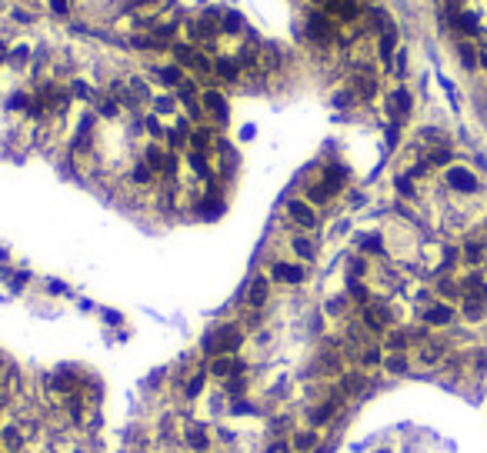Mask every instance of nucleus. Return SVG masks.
<instances>
[{"label": "nucleus", "mask_w": 487, "mask_h": 453, "mask_svg": "<svg viewBox=\"0 0 487 453\" xmlns=\"http://www.w3.org/2000/svg\"><path fill=\"white\" fill-rule=\"evenodd\" d=\"M244 337H247L244 323L237 320L214 323L211 330L204 333V340H200V354H204V360L207 357H221V354H237L244 347Z\"/></svg>", "instance_id": "nucleus-1"}, {"label": "nucleus", "mask_w": 487, "mask_h": 453, "mask_svg": "<svg viewBox=\"0 0 487 453\" xmlns=\"http://www.w3.org/2000/svg\"><path fill=\"white\" fill-rule=\"evenodd\" d=\"M221 7H207L204 13H194L187 23H184V40L194 47H204V44H214L221 33Z\"/></svg>", "instance_id": "nucleus-2"}, {"label": "nucleus", "mask_w": 487, "mask_h": 453, "mask_svg": "<svg viewBox=\"0 0 487 453\" xmlns=\"http://www.w3.org/2000/svg\"><path fill=\"white\" fill-rule=\"evenodd\" d=\"M304 37H307L314 47H334V44H341V23L334 21L331 13H324V11H310L307 13V21H304Z\"/></svg>", "instance_id": "nucleus-3"}, {"label": "nucleus", "mask_w": 487, "mask_h": 453, "mask_svg": "<svg viewBox=\"0 0 487 453\" xmlns=\"http://www.w3.org/2000/svg\"><path fill=\"white\" fill-rule=\"evenodd\" d=\"M444 187L451 190V194H457V197H474V194H481V177L471 167L451 164L444 170Z\"/></svg>", "instance_id": "nucleus-4"}, {"label": "nucleus", "mask_w": 487, "mask_h": 453, "mask_svg": "<svg viewBox=\"0 0 487 453\" xmlns=\"http://www.w3.org/2000/svg\"><path fill=\"white\" fill-rule=\"evenodd\" d=\"M284 213H288V220L297 227V230L310 233V230H317L321 227V211L310 203V200L304 197H290L288 203H284Z\"/></svg>", "instance_id": "nucleus-5"}, {"label": "nucleus", "mask_w": 487, "mask_h": 453, "mask_svg": "<svg viewBox=\"0 0 487 453\" xmlns=\"http://www.w3.org/2000/svg\"><path fill=\"white\" fill-rule=\"evenodd\" d=\"M200 107H204L207 121H211L217 130L227 127V121H231V104H227V97H224L221 87H204L200 90Z\"/></svg>", "instance_id": "nucleus-6"}, {"label": "nucleus", "mask_w": 487, "mask_h": 453, "mask_svg": "<svg viewBox=\"0 0 487 453\" xmlns=\"http://www.w3.org/2000/svg\"><path fill=\"white\" fill-rule=\"evenodd\" d=\"M454 320H457V310H454V303H447V300H427L421 307V323L431 327V330L451 327Z\"/></svg>", "instance_id": "nucleus-7"}, {"label": "nucleus", "mask_w": 487, "mask_h": 453, "mask_svg": "<svg viewBox=\"0 0 487 453\" xmlns=\"http://www.w3.org/2000/svg\"><path fill=\"white\" fill-rule=\"evenodd\" d=\"M270 280L274 284H288V287H300L307 280V264L300 260H270Z\"/></svg>", "instance_id": "nucleus-8"}, {"label": "nucleus", "mask_w": 487, "mask_h": 453, "mask_svg": "<svg viewBox=\"0 0 487 453\" xmlns=\"http://www.w3.org/2000/svg\"><path fill=\"white\" fill-rule=\"evenodd\" d=\"M207 374L211 380H231V376H241L247 374V364H244L237 354H221V357H207Z\"/></svg>", "instance_id": "nucleus-9"}, {"label": "nucleus", "mask_w": 487, "mask_h": 453, "mask_svg": "<svg viewBox=\"0 0 487 453\" xmlns=\"http://www.w3.org/2000/svg\"><path fill=\"white\" fill-rule=\"evenodd\" d=\"M270 276L267 274H254L251 280H247V287H244V303H247V310H264L267 303H270Z\"/></svg>", "instance_id": "nucleus-10"}, {"label": "nucleus", "mask_w": 487, "mask_h": 453, "mask_svg": "<svg viewBox=\"0 0 487 453\" xmlns=\"http://www.w3.org/2000/svg\"><path fill=\"white\" fill-rule=\"evenodd\" d=\"M211 74H214L217 84H231V87H237V84L244 80V70H241V64H237V57L234 54L211 57Z\"/></svg>", "instance_id": "nucleus-11"}, {"label": "nucleus", "mask_w": 487, "mask_h": 453, "mask_svg": "<svg viewBox=\"0 0 487 453\" xmlns=\"http://www.w3.org/2000/svg\"><path fill=\"white\" fill-rule=\"evenodd\" d=\"M324 13H331L337 23H357L364 17V4L361 0H324Z\"/></svg>", "instance_id": "nucleus-12"}, {"label": "nucleus", "mask_w": 487, "mask_h": 453, "mask_svg": "<svg viewBox=\"0 0 487 453\" xmlns=\"http://www.w3.org/2000/svg\"><path fill=\"white\" fill-rule=\"evenodd\" d=\"M384 107H388V117L394 123H404L410 117V113H414V94H410L407 87H394L388 94V104H384Z\"/></svg>", "instance_id": "nucleus-13"}, {"label": "nucleus", "mask_w": 487, "mask_h": 453, "mask_svg": "<svg viewBox=\"0 0 487 453\" xmlns=\"http://www.w3.org/2000/svg\"><path fill=\"white\" fill-rule=\"evenodd\" d=\"M341 407H344V393H341V390H334V397L321 400V403H317V407H314V410L307 413L310 427H314V430H321V427H327V423H331L334 417L341 413Z\"/></svg>", "instance_id": "nucleus-14"}, {"label": "nucleus", "mask_w": 487, "mask_h": 453, "mask_svg": "<svg viewBox=\"0 0 487 453\" xmlns=\"http://www.w3.org/2000/svg\"><path fill=\"white\" fill-rule=\"evenodd\" d=\"M184 77H187V70L177 64H154L151 67V80H157V87H164V90H174L184 84Z\"/></svg>", "instance_id": "nucleus-15"}, {"label": "nucleus", "mask_w": 487, "mask_h": 453, "mask_svg": "<svg viewBox=\"0 0 487 453\" xmlns=\"http://www.w3.org/2000/svg\"><path fill=\"white\" fill-rule=\"evenodd\" d=\"M454 54H457V64L464 67L467 74L481 70V47H477V40H464V37H457V40H454Z\"/></svg>", "instance_id": "nucleus-16"}, {"label": "nucleus", "mask_w": 487, "mask_h": 453, "mask_svg": "<svg viewBox=\"0 0 487 453\" xmlns=\"http://www.w3.org/2000/svg\"><path fill=\"white\" fill-rule=\"evenodd\" d=\"M398 40H400L398 27H388L384 33H377V60L384 64V70H390V67H394V54H398Z\"/></svg>", "instance_id": "nucleus-17"}, {"label": "nucleus", "mask_w": 487, "mask_h": 453, "mask_svg": "<svg viewBox=\"0 0 487 453\" xmlns=\"http://www.w3.org/2000/svg\"><path fill=\"white\" fill-rule=\"evenodd\" d=\"M0 447H4V453L27 450V433H23L21 423H4V427H0Z\"/></svg>", "instance_id": "nucleus-18"}, {"label": "nucleus", "mask_w": 487, "mask_h": 453, "mask_svg": "<svg viewBox=\"0 0 487 453\" xmlns=\"http://www.w3.org/2000/svg\"><path fill=\"white\" fill-rule=\"evenodd\" d=\"M288 247H290V254L297 257L300 264H310V260H317V243L310 240L307 233H294L288 240Z\"/></svg>", "instance_id": "nucleus-19"}, {"label": "nucleus", "mask_w": 487, "mask_h": 453, "mask_svg": "<svg viewBox=\"0 0 487 453\" xmlns=\"http://www.w3.org/2000/svg\"><path fill=\"white\" fill-rule=\"evenodd\" d=\"M184 443H187V450H194V453H207L214 447V440H211V430H204V427H184Z\"/></svg>", "instance_id": "nucleus-20"}, {"label": "nucleus", "mask_w": 487, "mask_h": 453, "mask_svg": "<svg viewBox=\"0 0 487 453\" xmlns=\"http://www.w3.org/2000/svg\"><path fill=\"white\" fill-rule=\"evenodd\" d=\"M467 323H481L487 320V300H477V297H461V310H457Z\"/></svg>", "instance_id": "nucleus-21"}, {"label": "nucleus", "mask_w": 487, "mask_h": 453, "mask_svg": "<svg viewBox=\"0 0 487 453\" xmlns=\"http://www.w3.org/2000/svg\"><path fill=\"white\" fill-rule=\"evenodd\" d=\"M207 380H211V374H207V364H200L194 374L184 380V397L187 400H197L200 393H204V387H207Z\"/></svg>", "instance_id": "nucleus-22"}, {"label": "nucleus", "mask_w": 487, "mask_h": 453, "mask_svg": "<svg viewBox=\"0 0 487 453\" xmlns=\"http://www.w3.org/2000/svg\"><path fill=\"white\" fill-rule=\"evenodd\" d=\"M487 257V240H464L461 243V264L481 267Z\"/></svg>", "instance_id": "nucleus-23"}, {"label": "nucleus", "mask_w": 487, "mask_h": 453, "mask_svg": "<svg viewBox=\"0 0 487 453\" xmlns=\"http://www.w3.org/2000/svg\"><path fill=\"white\" fill-rule=\"evenodd\" d=\"M304 200H310L314 207H327V203H331V200H337V197H334L331 187H327V184L317 177V180H310L307 187H304Z\"/></svg>", "instance_id": "nucleus-24"}, {"label": "nucleus", "mask_w": 487, "mask_h": 453, "mask_svg": "<svg viewBox=\"0 0 487 453\" xmlns=\"http://www.w3.org/2000/svg\"><path fill=\"white\" fill-rule=\"evenodd\" d=\"M317 447H321V433L314 430V427L310 430H297L290 437V450L294 453H314Z\"/></svg>", "instance_id": "nucleus-25"}, {"label": "nucleus", "mask_w": 487, "mask_h": 453, "mask_svg": "<svg viewBox=\"0 0 487 453\" xmlns=\"http://www.w3.org/2000/svg\"><path fill=\"white\" fill-rule=\"evenodd\" d=\"M151 111H154L157 117H177V113H180L177 94H154V100H151Z\"/></svg>", "instance_id": "nucleus-26"}, {"label": "nucleus", "mask_w": 487, "mask_h": 453, "mask_svg": "<svg viewBox=\"0 0 487 453\" xmlns=\"http://www.w3.org/2000/svg\"><path fill=\"white\" fill-rule=\"evenodd\" d=\"M444 354H447V343H441V340H427L421 343V350H417V360L421 364H427V367H434V364H441L444 360Z\"/></svg>", "instance_id": "nucleus-27"}, {"label": "nucleus", "mask_w": 487, "mask_h": 453, "mask_svg": "<svg viewBox=\"0 0 487 453\" xmlns=\"http://www.w3.org/2000/svg\"><path fill=\"white\" fill-rule=\"evenodd\" d=\"M367 390V376L361 370H351V374H341V393L344 397H357Z\"/></svg>", "instance_id": "nucleus-28"}, {"label": "nucleus", "mask_w": 487, "mask_h": 453, "mask_svg": "<svg viewBox=\"0 0 487 453\" xmlns=\"http://www.w3.org/2000/svg\"><path fill=\"white\" fill-rule=\"evenodd\" d=\"M31 60H33L31 44H17V47H11V54H7V67H11V70H27Z\"/></svg>", "instance_id": "nucleus-29"}, {"label": "nucleus", "mask_w": 487, "mask_h": 453, "mask_svg": "<svg viewBox=\"0 0 487 453\" xmlns=\"http://www.w3.org/2000/svg\"><path fill=\"white\" fill-rule=\"evenodd\" d=\"M141 127H144V130H147V137H151V140H160V144H164L167 127H164V121H160V117H157L154 111H151V113H144V117H141Z\"/></svg>", "instance_id": "nucleus-30"}, {"label": "nucleus", "mask_w": 487, "mask_h": 453, "mask_svg": "<svg viewBox=\"0 0 487 453\" xmlns=\"http://www.w3.org/2000/svg\"><path fill=\"white\" fill-rule=\"evenodd\" d=\"M221 33L224 37H241L244 33V17L237 11H224L221 13Z\"/></svg>", "instance_id": "nucleus-31"}, {"label": "nucleus", "mask_w": 487, "mask_h": 453, "mask_svg": "<svg viewBox=\"0 0 487 453\" xmlns=\"http://www.w3.org/2000/svg\"><path fill=\"white\" fill-rule=\"evenodd\" d=\"M357 247H361V254L384 257V237H381V233H361V237H357Z\"/></svg>", "instance_id": "nucleus-32"}, {"label": "nucleus", "mask_w": 487, "mask_h": 453, "mask_svg": "<svg viewBox=\"0 0 487 453\" xmlns=\"http://www.w3.org/2000/svg\"><path fill=\"white\" fill-rule=\"evenodd\" d=\"M394 190H398L404 200H417V180L410 177V174H398V177H394Z\"/></svg>", "instance_id": "nucleus-33"}, {"label": "nucleus", "mask_w": 487, "mask_h": 453, "mask_svg": "<svg viewBox=\"0 0 487 453\" xmlns=\"http://www.w3.org/2000/svg\"><path fill=\"white\" fill-rule=\"evenodd\" d=\"M384 370L388 374H394V376H400V374H407V367H410V357L407 354H388L384 357Z\"/></svg>", "instance_id": "nucleus-34"}, {"label": "nucleus", "mask_w": 487, "mask_h": 453, "mask_svg": "<svg viewBox=\"0 0 487 453\" xmlns=\"http://www.w3.org/2000/svg\"><path fill=\"white\" fill-rule=\"evenodd\" d=\"M357 360H361V367H381V364H384V347H377V343H367Z\"/></svg>", "instance_id": "nucleus-35"}, {"label": "nucleus", "mask_w": 487, "mask_h": 453, "mask_svg": "<svg viewBox=\"0 0 487 453\" xmlns=\"http://www.w3.org/2000/svg\"><path fill=\"white\" fill-rule=\"evenodd\" d=\"M47 11L54 13V17H70L74 4H70V0H47Z\"/></svg>", "instance_id": "nucleus-36"}, {"label": "nucleus", "mask_w": 487, "mask_h": 453, "mask_svg": "<svg viewBox=\"0 0 487 453\" xmlns=\"http://www.w3.org/2000/svg\"><path fill=\"white\" fill-rule=\"evenodd\" d=\"M124 7H127V11H160L164 4H160V0H127Z\"/></svg>", "instance_id": "nucleus-37"}, {"label": "nucleus", "mask_w": 487, "mask_h": 453, "mask_svg": "<svg viewBox=\"0 0 487 453\" xmlns=\"http://www.w3.org/2000/svg\"><path fill=\"white\" fill-rule=\"evenodd\" d=\"M344 310H347V297H334V300H327V313H331V317H341Z\"/></svg>", "instance_id": "nucleus-38"}, {"label": "nucleus", "mask_w": 487, "mask_h": 453, "mask_svg": "<svg viewBox=\"0 0 487 453\" xmlns=\"http://www.w3.org/2000/svg\"><path fill=\"white\" fill-rule=\"evenodd\" d=\"M100 317H104V320L111 323V327H121V323H124V317H121V313H117V310H104Z\"/></svg>", "instance_id": "nucleus-39"}, {"label": "nucleus", "mask_w": 487, "mask_h": 453, "mask_svg": "<svg viewBox=\"0 0 487 453\" xmlns=\"http://www.w3.org/2000/svg\"><path fill=\"white\" fill-rule=\"evenodd\" d=\"M27 280H31V274H27V270H23V274H13V276H11V287H13V290H21L23 284H27Z\"/></svg>", "instance_id": "nucleus-40"}, {"label": "nucleus", "mask_w": 487, "mask_h": 453, "mask_svg": "<svg viewBox=\"0 0 487 453\" xmlns=\"http://www.w3.org/2000/svg\"><path fill=\"white\" fill-rule=\"evenodd\" d=\"M267 453H290V440H274Z\"/></svg>", "instance_id": "nucleus-41"}, {"label": "nucleus", "mask_w": 487, "mask_h": 453, "mask_svg": "<svg viewBox=\"0 0 487 453\" xmlns=\"http://www.w3.org/2000/svg\"><path fill=\"white\" fill-rule=\"evenodd\" d=\"M13 21H17V23H31L33 13L31 11H13Z\"/></svg>", "instance_id": "nucleus-42"}, {"label": "nucleus", "mask_w": 487, "mask_h": 453, "mask_svg": "<svg viewBox=\"0 0 487 453\" xmlns=\"http://www.w3.org/2000/svg\"><path fill=\"white\" fill-rule=\"evenodd\" d=\"M47 290H54V293H67V287L60 280H47Z\"/></svg>", "instance_id": "nucleus-43"}, {"label": "nucleus", "mask_w": 487, "mask_h": 453, "mask_svg": "<svg viewBox=\"0 0 487 453\" xmlns=\"http://www.w3.org/2000/svg\"><path fill=\"white\" fill-rule=\"evenodd\" d=\"M481 70L487 74V47H481Z\"/></svg>", "instance_id": "nucleus-44"}, {"label": "nucleus", "mask_w": 487, "mask_h": 453, "mask_svg": "<svg viewBox=\"0 0 487 453\" xmlns=\"http://www.w3.org/2000/svg\"><path fill=\"white\" fill-rule=\"evenodd\" d=\"M307 4H321V7H324V0H307Z\"/></svg>", "instance_id": "nucleus-45"}]
</instances>
